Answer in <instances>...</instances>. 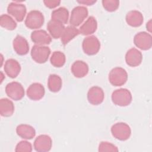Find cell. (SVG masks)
I'll use <instances>...</instances> for the list:
<instances>
[{
    "label": "cell",
    "mask_w": 152,
    "mask_h": 152,
    "mask_svg": "<svg viewBox=\"0 0 152 152\" xmlns=\"http://www.w3.org/2000/svg\"><path fill=\"white\" fill-rule=\"evenodd\" d=\"M132 94L126 88H119L115 90L112 94V102L119 106H126L132 102Z\"/></svg>",
    "instance_id": "1"
},
{
    "label": "cell",
    "mask_w": 152,
    "mask_h": 152,
    "mask_svg": "<svg viewBox=\"0 0 152 152\" xmlns=\"http://www.w3.org/2000/svg\"><path fill=\"white\" fill-rule=\"evenodd\" d=\"M111 132L116 139L120 141H126L131 136V129L130 126L124 122H118L111 127Z\"/></svg>",
    "instance_id": "2"
},
{
    "label": "cell",
    "mask_w": 152,
    "mask_h": 152,
    "mask_svg": "<svg viewBox=\"0 0 152 152\" xmlns=\"http://www.w3.org/2000/svg\"><path fill=\"white\" fill-rule=\"evenodd\" d=\"M44 21L43 14L38 10H33L28 13L25 20V25L30 29H37L43 26Z\"/></svg>",
    "instance_id": "3"
},
{
    "label": "cell",
    "mask_w": 152,
    "mask_h": 152,
    "mask_svg": "<svg viewBox=\"0 0 152 152\" xmlns=\"http://www.w3.org/2000/svg\"><path fill=\"white\" fill-rule=\"evenodd\" d=\"M127 80L128 74L123 68L115 67L109 72V81L114 86H121L125 84Z\"/></svg>",
    "instance_id": "4"
},
{
    "label": "cell",
    "mask_w": 152,
    "mask_h": 152,
    "mask_svg": "<svg viewBox=\"0 0 152 152\" xmlns=\"http://www.w3.org/2000/svg\"><path fill=\"white\" fill-rule=\"evenodd\" d=\"M50 54V49L45 46L34 45L31 50V56L32 59L37 63H45Z\"/></svg>",
    "instance_id": "5"
},
{
    "label": "cell",
    "mask_w": 152,
    "mask_h": 152,
    "mask_svg": "<svg viewBox=\"0 0 152 152\" xmlns=\"http://www.w3.org/2000/svg\"><path fill=\"white\" fill-rule=\"evenodd\" d=\"M88 10L84 6H77L71 11L69 23L75 27L79 26L88 16Z\"/></svg>",
    "instance_id": "6"
},
{
    "label": "cell",
    "mask_w": 152,
    "mask_h": 152,
    "mask_svg": "<svg viewBox=\"0 0 152 152\" xmlns=\"http://www.w3.org/2000/svg\"><path fill=\"white\" fill-rule=\"evenodd\" d=\"M82 47L84 52L88 55H96L100 50V43L95 36L86 37L83 42Z\"/></svg>",
    "instance_id": "7"
},
{
    "label": "cell",
    "mask_w": 152,
    "mask_h": 152,
    "mask_svg": "<svg viewBox=\"0 0 152 152\" xmlns=\"http://www.w3.org/2000/svg\"><path fill=\"white\" fill-rule=\"evenodd\" d=\"M7 95L12 100H20L24 96V89L18 82L13 81L8 83L5 87Z\"/></svg>",
    "instance_id": "8"
},
{
    "label": "cell",
    "mask_w": 152,
    "mask_h": 152,
    "mask_svg": "<svg viewBox=\"0 0 152 152\" xmlns=\"http://www.w3.org/2000/svg\"><path fill=\"white\" fill-rule=\"evenodd\" d=\"M134 43L137 48L141 50H148L152 46L151 35L145 31L139 32L135 35Z\"/></svg>",
    "instance_id": "9"
},
{
    "label": "cell",
    "mask_w": 152,
    "mask_h": 152,
    "mask_svg": "<svg viewBox=\"0 0 152 152\" xmlns=\"http://www.w3.org/2000/svg\"><path fill=\"white\" fill-rule=\"evenodd\" d=\"M26 7L23 4L11 2L7 7V12L13 16L17 21L21 22L26 14Z\"/></svg>",
    "instance_id": "10"
},
{
    "label": "cell",
    "mask_w": 152,
    "mask_h": 152,
    "mask_svg": "<svg viewBox=\"0 0 152 152\" xmlns=\"http://www.w3.org/2000/svg\"><path fill=\"white\" fill-rule=\"evenodd\" d=\"M52 140L48 135H40L34 141V148L38 152H46L50 150Z\"/></svg>",
    "instance_id": "11"
},
{
    "label": "cell",
    "mask_w": 152,
    "mask_h": 152,
    "mask_svg": "<svg viewBox=\"0 0 152 152\" xmlns=\"http://www.w3.org/2000/svg\"><path fill=\"white\" fill-rule=\"evenodd\" d=\"M104 94L103 89L98 86L91 87L87 93V100L93 105H99L104 100Z\"/></svg>",
    "instance_id": "12"
},
{
    "label": "cell",
    "mask_w": 152,
    "mask_h": 152,
    "mask_svg": "<svg viewBox=\"0 0 152 152\" xmlns=\"http://www.w3.org/2000/svg\"><path fill=\"white\" fill-rule=\"evenodd\" d=\"M142 60V55L141 52L136 48L129 49L125 55V61L128 65L135 67L141 64Z\"/></svg>",
    "instance_id": "13"
},
{
    "label": "cell",
    "mask_w": 152,
    "mask_h": 152,
    "mask_svg": "<svg viewBox=\"0 0 152 152\" xmlns=\"http://www.w3.org/2000/svg\"><path fill=\"white\" fill-rule=\"evenodd\" d=\"M45 90L42 84L39 83L31 84L27 89V97L32 100H39L45 95Z\"/></svg>",
    "instance_id": "14"
},
{
    "label": "cell",
    "mask_w": 152,
    "mask_h": 152,
    "mask_svg": "<svg viewBox=\"0 0 152 152\" xmlns=\"http://www.w3.org/2000/svg\"><path fill=\"white\" fill-rule=\"evenodd\" d=\"M31 39L36 45L39 46L49 45L52 41L50 35L44 30L33 31L31 34Z\"/></svg>",
    "instance_id": "15"
},
{
    "label": "cell",
    "mask_w": 152,
    "mask_h": 152,
    "mask_svg": "<svg viewBox=\"0 0 152 152\" xmlns=\"http://www.w3.org/2000/svg\"><path fill=\"white\" fill-rule=\"evenodd\" d=\"M15 52L19 55H25L29 51V45L27 40L23 36L17 35L12 42Z\"/></svg>",
    "instance_id": "16"
},
{
    "label": "cell",
    "mask_w": 152,
    "mask_h": 152,
    "mask_svg": "<svg viewBox=\"0 0 152 152\" xmlns=\"http://www.w3.org/2000/svg\"><path fill=\"white\" fill-rule=\"evenodd\" d=\"M4 69L5 72L8 77L14 78L20 74L21 66L17 60L14 59H9L6 61Z\"/></svg>",
    "instance_id": "17"
},
{
    "label": "cell",
    "mask_w": 152,
    "mask_h": 152,
    "mask_svg": "<svg viewBox=\"0 0 152 152\" xmlns=\"http://www.w3.org/2000/svg\"><path fill=\"white\" fill-rule=\"evenodd\" d=\"M125 20L129 26L133 27H138L142 24L144 18L141 12L137 10H132L126 14Z\"/></svg>",
    "instance_id": "18"
},
{
    "label": "cell",
    "mask_w": 152,
    "mask_h": 152,
    "mask_svg": "<svg viewBox=\"0 0 152 152\" xmlns=\"http://www.w3.org/2000/svg\"><path fill=\"white\" fill-rule=\"evenodd\" d=\"M71 70L75 77L83 78L88 74V66L85 62L78 60L72 64Z\"/></svg>",
    "instance_id": "19"
},
{
    "label": "cell",
    "mask_w": 152,
    "mask_h": 152,
    "mask_svg": "<svg viewBox=\"0 0 152 152\" xmlns=\"http://www.w3.org/2000/svg\"><path fill=\"white\" fill-rule=\"evenodd\" d=\"M97 27V23L96 18L93 16H90L80 27L79 31L83 35H90L96 31Z\"/></svg>",
    "instance_id": "20"
},
{
    "label": "cell",
    "mask_w": 152,
    "mask_h": 152,
    "mask_svg": "<svg viewBox=\"0 0 152 152\" xmlns=\"http://www.w3.org/2000/svg\"><path fill=\"white\" fill-rule=\"evenodd\" d=\"M65 28L63 24L52 20H50L47 24V29L54 39H58L61 37Z\"/></svg>",
    "instance_id": "21"
},
{
    "label": "cell",
    "mask_w": 152,
    "mask_h": 152,
    "mask_svg": "<svg viewBox=\"0 0 152 152\" xmlns=\"http://www.w3.org/2000/svg\"><path fill=\"white\" fill-rule=\"evenodd\" d=\"M16 132L19 137L26 140H31L36 135L34 128L27 124H20L18 125L16 128Z\"/></svg>",
    "instance_id": "22"
},
{
    "label": "cell",
    "mask_w": 152,
    "mask_h": 152,
    "mask_svg": "<svg viewBox=\"0 0 152 152\" xmlns=\"http://www.w3.org/2000/svg\"><path fill=\"white\" fill-rule=\"evenodd\" d=\"M14 112V105L13 102L7 98L0 100V114L2 116H11Z\"/></svg>",
    "instance_id": "23"
},
{
    "label": "cell",
    "mask_w": 152,
    "mask_h": 152,
    "mask_svg": "<svg viewBox=\"0 0 152 152\" xmlns=\"http://www.w3.org/2000/svg\"><path fill=\"white\" fill-rule=\"evenodd\" d=\"M69 18L68 10L65 7H60L52 11L51 18L62 24H66Z\"/></svg>",
    "instance_id": "24"
},
{
    "label": "cell",
    "mask_w": 152,
    "mask_h": 152,
    "mask_svg": "<svg viewBox=\"0 0 152 152\" xmlns=\"http://www.w3.org/2000/svg\"><path fill=\"white\" fill-rule=\"evenodd\" d=\"M79 34V30H78L76 27L74 26H70L65 27L61 37L62 43L64 45H66L69 42L72 40Z\"/></svg>",
    "instance_id": "25"
},
{
    "label": "cell",
    "mask_w": 152,
    "mask_h": 152,
    "mask_svg": "<svg viewBox=\"0 0 152 152\" xmlns=\"http://www.w3.org/2000/svg\"><path fill=\"white\" fill-rule=\"evenodd\" d=\"M62 81L61 78L56 74H50L48 80L49 90L54 93L58 92L62 87Z\"/></svg>",
    "instance_id": "26"
},
{
    "label": "cell",
    "mask_w": 152,
    "mask_h": 152,
    "mask_svg": "<svg viewBox=\"0 0 152 152\" xmlns=\"http://www.w3.org/2000/svg\"><path fill=\"white\" fill-rule=\"evenodd\" d=\"M65 60L66 58L65 54L60 51L53 52L50 59L51 64L57 68L62 66L65 63Z\"/></svg>",
    "instance_id": "27"
},
{
    "label": "cell",
    "mask_w": 152,
    "mask_h": 152,
    "mask_svg": "<svg viewBox=\"0 0 152 152\" xmlns=\"http://www.w3.org/2000/svg\"><path fill=\"white\" fill-rule=\"evenodd\" d=\"M0 25L2 27L8 30H13L17 27L16 22L11 17L7 14H2L1 15Z\"/></svg>",
    "instance_id": "28"
},
{
    "label": "cell",
    "mask_w": 152,
    "mask_h": 152,
    "mask_svg": "<svg viewBox=\"0 0 152 152\" xmlns=\"http://www.w3.org/2000/svg\"><path fill=\"white\" fill-rule=\"evenodd\" d=\"M102 5L103 8L109 12L116 11L119 6V1L118 0H103Z\"/></svg>",
    "instance_id": "29"
},
{
    "label": "cell",
    "mask_w": 152,
    "mask_h": 152,
    "mask_svg": "<svg viewBox=\"0 0 152 152\" xmlns=\"http://www.w3.org/2000/svg\"><path fill=\"white\" fill-rule=\"evenodd\" d=\"M99 151H118V148L112 143L106 141H102L99 145Z\"/></svg>",
    "instance_id": "30"
},
{
    "label": "cell",
    "mask_w": 152,
    "mask_h": 152,
    "mask_svg": "<svg viewBox=\"0 0 152 152\" xmlns=\"http://www.w3.org/2000/svg\"><path fill=\"white\" fill-rule=\"evenodd\" d=\"M15 151L17 152H31L32 145L30 142L27 141H21L17 144Z\"/></svg>",
    "instance_id": "31"
},
{
    "label": "cell",
    "mask_w": 152,
    "mask_h": 152,
    "mask_svg": "<svg viewBox=\"0 0 152 152\" xmlns=\"http://www.w3.org/2000/svg\"><path fill=\"white\" fill-rule=\"evenodd\" d=\"M43 3L46 7L49 8H54L58 5H59L61 3V1L58 0H46L43 1Z\"/></svg>",
    "instance_id": "32"
},
{
    "label": "cell",
    "mask_w": 152,
    "mask_h": 152,
    "mask_svg": "<svg viewBox=\"0 0 152 152\" xmlns=\"http://www.w3.org/2000/svg\"><path fill=\"white\" fill-rule=\"evenodd\" d=\"M77 2L80 4H82L87 5H91L96 2V1L93 0H82V1H77Z\"/></svg>",
    "instance_id": "33"
},
{
    "label": "cell",
    "mask_w": 152,
    "mask_h": 152,
    "mask_svg": "<svg viewBox=\"0 0 152 152\" xmlns=\"http://www.w3.org/2000/svg\"><path fill=\"white\" fill-rule=\"evenodd\" d=\"M146 28H147V30L150 32L151 33V20H149V21L146 24Z\"/></svg>",
    "instance_id": "34"
}]
</instances>
